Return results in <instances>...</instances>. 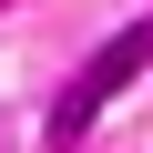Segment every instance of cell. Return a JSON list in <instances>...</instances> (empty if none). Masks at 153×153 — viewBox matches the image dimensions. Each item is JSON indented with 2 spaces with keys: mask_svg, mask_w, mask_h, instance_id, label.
I'll return each instance as SVG.
<instances>
[{
  "mask_svg": "<svg viewBox=\"0 0 153 153\" xmlns=\"http://www.w3.org/2000/svg\"><path fill=\"white\" fill-rule=\"evenodd\" d=\"M143 61H153V21L112 31V41H102V51L82 61V71H71V82H61V102H51V123H41V133H51V153H61V143H82V133H92V112H102V102H112V92L133 82Z\"/></svg>",
  "mask_w": 153,
  "mask_h": 153,
  "instance_id": "cell-1",
  "label": "cell"
}]
</instances>
